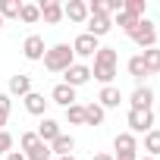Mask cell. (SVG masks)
<instances>
[{
	"instance_id": "4fadbf2b",
	"label": "cell",
	"mask_w": 160,
	"mask_h": 160,
	"mask_svg": "<svg viewBox=\"0 0 160 160\" xmlns=\"http://www.w3.org/2000/svg\"><path fill=\"white\" fill-rule=\"evenodd\" d=\"M98 104H101L104 110H113V107H119V104H122V94H119V88H116V85H104V88H101V94H98Z\"/></svg>"
},
{
	"instance_id": "277c9868",
	"label": "cell",
	"mask_w": 160,
	"mask_h": 160,
	"mask_svg": "<svg viewBox=\"0 0 160 160\" xmlns=\"http://www.w3.org/2000/svg\"><path fill=\"white\" fill-rule=\"evenodd\" d=\"M88 82H91V66H85V63H72L63 72V85H69V88H82Z\"/></svg>"
},
{
	"instance_id": "f546056e",
	"label": "cell",
	"mask_w": 160,
	"mask_h": 160,
	"mask_svg": "<svg viewBox=\"0 0 160 160\" xmlns=\"http://www.w3.org/2000/svg\"><path fill=\"white\" fill-rule=\"evenodd\" d=\"M10 110H13V98L7 91H0V113H10Z\"/></svg>"
},
{
	"instance_id": "6da1fadb",
	"label": "cell",
	"mask_w": 160,
	"mask_h": 160,
	"mask_svg": "<svg viewBox=\"0 0 160 160\" xmlns=\"http://www.w3.org/2000/svg\"><path fill=\"white\" fill-rule=\"evenodd\" d=\"M72 63H75V53L69 44H53L44 50V69L47 72H66Z\"/></svg>"
},
{
	"instance_id": "d590c367",
	"label": "cell",
	"mask_w": 160,
	"mask_h": 160,
	"mask_svg": "<svg viewBox=\"0 0 160 160\" xmlns=\"http://www.w3.org/2000/svg\"><path fill=\"white\" fill-rule=\"evenodd\" d=\"M57 160H75V157H72V154H69V157H57Z\"/></svg>"
},
{
	"instance_id": "e0dca14e",
	"label": "cell",
	"mask_w": 160,
	"mask_h": 160,
	"mask_svg": "<svg viewBox=\"0 0 160 160\" xmlns=\"http://www.w3.org/2000/svg\"><path fill=\"white\" fill-rule=\"evenodd\" d=\"M60 132H63V129H60V122H57V119H50V116H44V119H41V126H38V138H41L44 144H50Z\"/></svg>"
},
{
	"instance_id": "9a60e30c",
	"label": "cell",
	"mask_w": 160,
	"mask_h": 160,
	"mask_svg": "<svg viewBox=\"0 0 160 160\" xmlns=\"http://www.w3.org/2000/svg\"><path fill=\"white\" fill-rule=\"evenodd\" d=\"M113 151H116V154H138L135 135H132V132H119V135L113 138Z\"/></svg>"
},
{
	"instance_id": "5bb4252c",
	"label": "cell",
	"mask_w": 160,
	"mask_h": 160,
	"mask_svg": "<svg viewBox=\"0 0 160 160\" xmlns=\"http://www.w3.org/2000/svg\"><path fill=\"white\" fill-rule=\"evenodd\" d=\"M72 151H75V138L66 135V132H60V135L50 141V154H57V157H69Z\"/></svg>"
},
{
	"instance_id": "1f68e13d",
	"label": "cell",
	"mask_w": 160,
	"mask_h": 160,
	"mask_svg": "<svg viewBox=\"0 0 160 160\" xmlns=\"http://www.w3.org/2000/svg\"><path fill=\"white\" fill-rule=\"evenodd\" d=\"M7 160H25V154H22V151H10V154H7Z\"/></svg>"
},
{
	"instance_id": "8992f818",
	"label": "cell",
	"mask_w": 160,
	"mask_h": 160,
	"mask_svg": "<svg viewBox=\"0 0 160 160\" xmlns=\"http://www.w3.org/2000/svg\"><path fill=\"white\" fill-rule=\"evenodd\" d=\"M63 19H69L75 25L88 22V3H85V0H69V3L63 7Z\"/></svg>"
},
{
	"instance_id": "d6986e66",
	"label": "cell",
	"mask_w": 160,
	"mask_h": 160,
	"mask_svg": "<svg viewBox=\"0 0 160 160\" xmlns=\"http://www.w3.org/2000/svg\"><path fill=\"white\" fill-rule=\"evenodd\" d=\"M104 116H107V110H104L98 101L85 104V126H104Z\"/></svg>"
},
{
	"instance_id": "4316f807",
	"label": "cell",
	"mask_w": 160,
	"mask_h": 160,
	"mask_svg": "<svg viewBox=\"0 0 160 160\" xmlns=\"http://www.w3.org/2000/svg\"><path fill=\"white\" fill-rule=\"evenodd\" d=\"M66 119L72 122V126H85V104H72V107H66Z\"/></svg>"
},
{
	"instance_id": "8d00e7d4",
	"label": "cell",
	"mask_w": 160,
	"mask_h": 160,
	"mask_svg": "<svg viewBox=\"0 0 160 160\" xmlns=\"http://www.w3.org/2000/svg\"><path fill=\"white\" fill-rule=\"evenodd\" d=\"M0 28H3V19H0Z\"/></svg>"
},
{
	"instance_id": "d6a6232c",
	"label": "cell",
	"mask_w": 160,
	"mask_h": 160,
	"mask_svg": "<svg viewBox=\"0 0 160 160\" xmlns=\"http://www.w3.org/2000/svg\"><path fill=\"white\" fill-rule=\"evenodd\" d=\"M7 119H10V113H0V132H3V126H7Z\"/></svg>"
},
{
	"instance_id": "30bf717a",
	"label": "cell",
	"mask_w": 160,
	"mask_h": 160,
	"mask_svg": "<svg viewBox=\"0 0 160 160\" xmlns=\"http://www.w3.org/2000/svg\"><path fill=\"white\" fill-rule=\"evenodd\" d=\"M129 110H151L154 107V91L148 88V85H138L135 91H132V98H129Z\"/></svg>"
},
{
	"instance_id": "484cf974",
	"label": "cell",
	"mask_w": 160,
	"mask_h": 160,
	"mask_svg": "<svg viewBox=\"0 0 160 160\" xmlns=\"http://www.w3.org/2000/svg\"><path fill=\"white\" fill-rule=\"evenodd\" d=\"M19 19H22L25 25H35V22L41 19V10H38V3H22V10H19Z\"/></svg>"
},
{
	"instance_id": "44dd1931",
	"label": "cell",
	"mask_w": 160,
	"mask_h": 160,
	"mask_svg": "<svg viewBox=\"0 0 160 160\" xmlns=\"http://www.w3.org/2000/svg\"><path fill=\"white\" fill-rule=\"evenodd\" d=\"M126 69H129V75L135 78L138 85H141L144 78H148V69H144V60H141V53H138V57H132V60L126 63Z\"/></svg>"
},
{
	"instance_id": "7402d4cb",
	"label": "cell",
	"mask_w": 160,
	"mask_h": 160,
	"mask_svg": "<svg viewBox=\"0 0 160 160\" xmlns=\"http://www.w3.org/2000/svg\"><path fill=\"white\" fill-rule=\"evenodd\" d=\"M94 63H98V66H116V63H119V53H116V47H98V53H94Z\"/></svg>"
},
{
	"instance_id": "83f0119b",
	"label": "cell",
	"mask_w": 160,
	"mask_h": 160,
	"mask_svg": "<svg viewBox=\"0 0 160 160\" xmlns=\"http://www.w3.org/2000/svg\"><path fill=\"white\" fill-rule=\"evenodd\" d=\"M113 25H119L126 35H132V32H135V25H138V19H135V16H129V13H116Z\"/></svg>"
},
{
	"instance_id": "ffe728a7",
	"label": "cell",
	"mask_w": 160,
	"mask_h": 160,
	"mask_svg": "<svg viewBox=\"0 0 160 160\" xmlns=\"http://www.w3.org/2000/svg\"><path fill=\"white\" fill-rule=\"evenodd\" d=\"M141 60H144V69H148V75H157V72H160V47L141 50Z\"/></svg>"
},
{
	"instance_id": "e575fe53",
	"label": "cell",
	"mask_w": 160,
	"mask_h": 160,
	"mask_svg": "<svg viewBox=\"0 0 160 160\" xmlns=\"http://www.w3.org/2000/svg\"><path fill=\"white\" fill-rule=\"evenodd\" d=\"M138 160H157V157H148V154H144V157H138Z\"/></svg>"
},
{
	"instance_id": "2e32d148",
	"label": "cell",
	"mask_w": 160,
	"mask_h": 160,
	"mask_svg": "<svg viewBox=\"0 0 160 160\" xmlns=\"http://www.w3.org/2000/svg\"><path fill=\"white\" fill-rule=\"evenodd\" d=\"M22 101H25V110H28L32 116H44V110H47V104H50V101H47L44 94H38V91H32V94H25Z\"/></svg>"
},
{
	"instance_id": "cb8c5ba5",
	"label": "cell",
	"mask_w": 160,
	"mask_h": 160,
	"mask_svg": "<svg viewBox=\"0 0 160 160\" xmlns=\"http://www.w3.org/2000/svg\"><path fill=\"white\" fill-rule=\"evenodd\" d=\"M144 151L148 157H160V129H151L144 135Z\"/></svg>"
},
{
	"instance_id": "603a6c76",
	"label": "cell",
	"mask_w": 160,
	"mask_h": 160,
	"mask_svg": "<svg viewBox=\"0 0 160 160\" xmlns=\"http://www.w3.org/2000/svg\"><path fill=\"white\" fill-rule=\"evenodd\" d=\"M22 0H0V19H19Z\"/></svg>"
},
{
	"instance_id": "ac0fdd59",
	"label": "cell",
	"mask_w": 160,
	"mask_h": 160,
	"mask_svg": "<svg viewBox=\"0 0 160 160\" xmlns=\"http://www.w3.org/2000/svg\"><path fill=\"white\" fill-rule=\"evenodd\" d=\"M22 154H25V160H50V144H44V141L38 138V141H32L28 148H22Z\"/></svg>"
},
{
	"instance_id": "52a82bcc",
	"label": "cell",
	"mask_w": 160,
	"mask_h": 160,
	"mask_svg": "<svg viewBox=\"0 0 160 160\" xmlns=\"http://www.w3.org/2000/svg\"><path fill=\"white\" fill-rule=\"evenodd\" d=\"M44 38L41 35H28L25 41H22V53H25V60H32V63H38V60H44Z\"/></svg>"
},
{
	"instance_id": "3957f363",
	"label": "cell",
	"mask_w": 160,
	"mask_h": 160,
	"mask_svg": "<svg viewBox=\"0 0 160 160\" xmlns=\"http://www.w3.org/2000/svg\"><path fill=\"white\" fill-rule=\"evenodd\" d=\"M126 126H129L132 135H148L154 129V110H129Z\"/></svg>"
},
{
	"instance_id": "7c38bea8",
	"label": "cell",
	"mask_w": 160,
	"mask_h": 160,
	"mask_svg": "<svg viewBox=\"0 0 160 160\" xmlns=\"http://www.w3.org/2000/svg\"><path fill=\"white\" fill-rule=\"evenodd\" d=\"M50 101H53V104H60V107L66 110V107H72V104H75V88H69V85H63V82H60V85H53Z\"/></svg>"
},
{
	"instance_id": "836d02e7",
	"label": "cell",
	"mask_w": 160,
	"mask_h": 160,
	"mask_svg": "<svg viewBox=\"0 0 160 160\" xmlns=\"http://www.w3.org/2000/svg\"><path fill=\"white\" fill-rule=\"evenodd\" d=\"M94 160H113V154H94Z\"/></svg>"
},
{
	"instance_id": "d4e9b609",
	"label": "cell",
	"mask_w": 160,
	"mask_h": 160,
	"mask_svg": "<svg viewBox=\"0 0 160 160\" xmlns=\"http://www.w3.org/2000/svg\"><path fill=\"white\" fill-rule=\"evenodd\" d=\"M91 75L98 78L101 85H113V75H116V66H98V63H94V69H91Z\"/></svg>"
},
{
	"instance_id": "9c48e42d",
	"label": "cell",
	"mask_w": 160,
	"mask_h": 160,
	"mask_svg": "<svg viewBox=\"0 0 160 160\" xmlns=\"http://www.w3.org/2000/svg\"><path fill=\"white\" fill-rule=\"evenodd\" d=\"M85 28H88V35L91 38H104V35H110V28H113V19L110 16H88V22H85Z\"/></svg>"
},
{
	"instance_id": "7a4b0ae2",
	"label": "cell",
	"mask_w": 160,
	"mask_h": 160,
	"mask_svg": "<svg viewBox=\"0 0 160 160\" xmlns=\"http://www.w3.org/2000/svg\"><path fill=\"white\" fill-rule=\"evenodd\" d=\"M141 50H151V47H157V28H154V22L151 19H138V25H135V32L129 35Z\"/></svg>"
},
{
	"instance_id": "8fae6325",
	"label": "cell",
	"mask_w": 160,
	"mask_h": 160,
	"mask_svg": "<svg viewBox=\"0 0 160 160\" xmlns=\"http://www.w3.org/2000/svg\"><path fill=\"white\" fill-rule=\"evenodd\" d=\"M10 98L16 94V98H25V94H32V75H25V72H16V75H10V91H7Z\"/></svg>"
},
{
	"instance_id": "f1b7e54d",
	"label": "cell",
	"mask_w": 160,
	"mask_h": 160,
	"mask_svg": "<svg viewBox=\"0 0 160 160\" xmlns=\"http://www.w3.org/2000/svg\"><path fill=\"white\" fill-rule=\"evenodd\" d=\"M13 151V135L3 129V132H0V154H10Z\"/></svg>"
},
{
	"instance_id": "ba28073f",
	"label": "cell",
	"mask_w": 160,
	"mask_h": 160,
	"mask_svg": "<svg viewBox=\"0 0 160 160\" xmlns=\"http://www.w3.org/2000/svg\"><path fill=\"white\" fill-rule=\"evenodd\" d=\"M38 10H41V19H44L47 25L63 22V3H60V0H41Z\"/></svg>"
},
{
	"instance_id": "4dcf8cb0",
	"label": "cell",
	"mask_w": 160,
	"mask_h": 160,
	"mask_svg": "<svg viewBox=\"0 0 160 160\" xmlns=\"http://www.w3.org/2000/svg\"><path fill=\"white\" fill-rule=\"evenodd\" d=\"M113 160H138V154H113Z\"/></svg>"
},
{
	"instance_id": "5b68a950",
	"label": "cell",
	"mask_w": 160,
	"mask_h": 160,
	"mask_svg": "<svg viewBox=\"0 0 160 160\" xmlns=\"http://www.w3.org/2000/svg\"><path fill=\"white\" fill-rule=\"evenodd\" d=\"M69 47H72V53H75V57H94L101 44H98V38H91L88 32H82V35H78V38L69 44Z\"/></svg>"
}]
</instances>
